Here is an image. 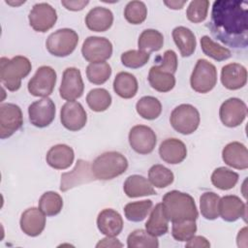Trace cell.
<instances>
[{"instance_id":"obj_1","label":"cell","mask_w":248,"mask_h":248,"mask_svg":"<svg viewBox=\"0 0 248 248\" xmlns=\"http://www.w3.org/2000/svg\"><path fill=\"white\" fill-rule=\"evenodd\" d=\"M247 2L217 0L212 5L208 28L223 44L232 47H246L248 44Z\"/></svg>"},{"instance_id":"obj_2","label":"cell","mask_w":248,"mask_h":248,"mask_svg":"<svg viewBox=\"0 0 248 248\" xmlns=\"http://www.w3.org/2000/svg\"><path fill=\"white\" fill-rule=\"evenodd\" d=\"M162 207L166 217L171 223L197 220L199 216L193 197L177 190L170 191L164 195Z\"/></svg>"},{"instance_id":"obj_3","label":"cell","mask_w":248,"mask_h":248,"mask_svg":"<svg viewBox=\"0 0 248 248\" xmlns=\"http://www.w3.org/2000/svg\"><path fill=\"white\" fill-rule=\"evenodd\" d=\"M30 60L22 55H16L12 59L2 57L0 59V79L3 85L10 91L20 88L21 79L31 72Z\"/></svg>"},{"instance_id":"obj_4","label":"cell","mask_w":248,"mask_h":248,"mask_svg":"<svg viewBox=\"0 0 248 248\" xmlns=\"http://www.w3.org/2000/svg\"><path fill=\"white\" fill-rule=\"evenodd\" d=\"M128 169V160L117 151L99 155L92 163L91 170L96 179L109 180L123 174Z\"/></svg>"},{"instance_id":"obj_5","label":"cell","mask_w":248,"mask_h":248,"mask_svg":"<svg viewBox=\"0 0 248 248\" xmlns=\"http://www.w3.org/2000/svg\"><path fill=\"white\" fill-rule=\"evenodd\" d=\"M78 43V33L70 28H62L51 33L46 42L47 51L57 57L70 55Z\"/></svg>"},{"instance_id":"obj_6","label":"cell","mask_w":248,"mask_h":248,"mask_svg":"<svg viewBox=\"0 0 248 248\" xmlns=\"http://www.w3.org/2000/svg\"><path fill=\"white\" fill-rule=\"evenodd\" d=\"M172 128L182 134L190 135L194 133L201 121L199 110L190 104H182L173 108L170 117Z\"/></svg>"},{"instance_id":"obj_7","label":"cell","mask_w":248,"mask_h":248,"mask_svg":"<svg viewBox=\"0 0 248 248\" xmlns=\"http://www.w3.org/2000/svg\"><path fill=\"white\" fill-rule=\"evenodd\" d=\"M217 83V70L215 66L206 59H199L192 72L190 84L198 93L211 91Z\"/></svg>"},{"instance_id":"obj_8","label":"cell","mask_w":248,"mask_h":248,"mask_svg":"<svg viewBox=\"0 0 248 248\" xmlns=\"http://www.w3.org/2000/svg\"><path fill=\"white\" fill-rule=\"evenodd\" d=\"M56 83V72L49 66H41L28 82L27 88L35 97H47L54 89Z\"/></svg>"},{"instance_id":"obj_9","label":"cell","mask_w":248,"mask_h":248,"mask_svg":"<svg viewBox=\"0 0 248 248\" xmlns=\"http://www.w3.org/2000/svg\"><path fill=\"white\" fill-rule=\"evenodd\" d=\"M83 58L90 62H105L112 54V44L105 37L90 36L85 39L81 46Z\"/></svg>"},{"instance_id":"obj_10","label":"cell","mask_w":248,"mask_h":248,"mask_svg":"<svg viewBox=\"0 0 248 248\" xmlns=\"http://www.w3.org/2000/svg\"><path fill=\"white\" fill-rule=\"evenodd\" d=\"M23 124L21 108L12 103L0 106V138L7 139L13 136Z\"/></svg>"},{"instance_id":"obj_11","label":"cell","mask_w":248,"mask_h":248,"mask_svg":"<svg viewBox=\"0 0 248 248\" xmlns=\"http://www.w3.org/2000/svg\"><path fill=\"white\" fill-rule=\"evenodd\" d=\"M28 19L30 26L35 31L45 33L54 26L57 20V13L49 4L38 3L31 9Z\"/></svg>"},{"instance_id":"obj_12","label":"cell","mask_w":248,"mask_h":248,"mask_svg":"<svg viewBox=\"0 0 248 248\" xmlns=\"http://www.w3.org/2000/svg\"><path fill=\"white\" fill-rule=\"evenodd\" d=\"M155 132L148 126L136 125L129 132V143L133 150L139 154L151 153L156 145Z\"/></svg>"},{"instance_id":"obj_13","label":"cell","mask_w":248,"mask_h":248,"mask_svg":"<svg viewBox=\"0 0 248 248\" xmlns=\"http://www.w3.org/2000/svg\"><path fill=\"white\" fill-rule=\"evenodd\" d=\"M94 180H96V178L92 172L90 163L79 159L70 172L62 173L60 190L66 192L80 184L92 182Z\"/></svg>"},{"instance_id":"obj_14","label":"cell","mask_w":248,"mask_h":248,"mask_svg":"<svg viewBox=\"0 0 248 248\" xmlns=\"http://www.w3.org/2000/svg\"><path fill=\"white\" fill-rule=\"evenodd\" d=\"M84 83L80 71L75 67L64 70L59 88L60 97L66 101H75L82 96Z\"/></svg>"},{"instance_id":"obj_15","label":"cell","mask_w":248,"mask_h":248,"mask_svg":"<svg viewBox=\"0 0 248 248\" xmlns=\"http://www.w3.org/2000/svg\"><path fill=\"white\" fill-rule=\"evenodd\" d=\"M55 111L53 101L48 97L42 98L28 107L29 121L35 127L45 128L54 120Z\"/></svg>"},{"instance_id":"obj_16","label":"cell","mask_w":248,"mask_h":248,"mask_svg":"<svg viewBox=\"0 0 248 248\" xmlns=\"http://www.w3.org/2000/svg\"><path fill=\"white\" fill-rule=\"evenodd\" d=\"M246 104L238 98H230L220 107L219 116L221 122L230 128L239 126L246 118Z\"/></svg>"},{"instance_id":"obj_17","label":"cell","mask_w":248,"mask_h":248,"mask_svg":"<svg viewBox=\"0 0 248 248\" xmlns=\"http://www.w3.org/2000/svg\"><path fill=\"white\" fill-rule=\"evenodd\" d=\"M60 121L67 130L73 132L79 131L87 122L86 111L80 103L68 101L61 108Z\"/></svg>"},{"instance_id":"obj_18","label":"cell","mask_w":248,"mask_h":248,"mask_svg":"<svg viewBox=\"0 0 248 248\" xmlns=\"http://www.w3.org/2000/svg\"><path fill=\"white\" fill-rule=\"evenodd\" d=\"M218 211L219 215L224 221L234 222L239 218H245L246 205L239 197L234 195H227L220 198Z\"/></svg>"},{"instance_id":"obj_19","label":"cell","mask_w":248,"mask_h":248,"mask_svg":"<svg viewBox=\"0 0 248 248\" xmlns=\"http://www.w3.org/2000/svg\"><path fill=\"white\" fill-rule=\"evenodd\" d=\"M19 225L25 234L38 236L46 227V215L40 208L30 207L21 214Z\"/></svg>"},{"instance_id":"obj_20","label":"cell","mask_w":248,"mask_h":248,"mask_svg":"<svg viewBox=\"0 0 248 248\" xmlns=\"http://www.w3.org/2000/svg\"><path fill=\"white\" fill-rule=\"evenodd\" d=\"M221 82L229 90L242 88L247 82V70L238 63H230L221 70Z\"/></svg>"},{"instance_id":"obj_21","label":"cell","mask_w":248,"mask_h":248,"mask_svg":"<svg viewBox=\"0 0 248 248\" xmlns=\"http://www.w3.org/2000/svg\"><path fill=\"white\" fill-rule=\"evenodd\" d=\"M161 159L170 165L179 164L187 156V148L183 141L178 139L170 138L163 140L159 146Z\"/></svg>"},{"instance_id":"obj_22","label":"cell","mask_w":248,"mask_h":248,"mask_svg":"<svg viewBox=\"0 0 248 248\" xmlns=\"http://www.w3.org/2000/svg\"><path fill=\"white\" fill-rule=\"evenodd\" d=\"M222 159L225 164L233 169L246 170L248 168V151L241 142L232 141L228 143L223 148Z\"/></svg>"},{"instance_id":"obj_23","label":"cell","mask_w":248,"mask_h":248,"mask_svg":"<svg viewBox=\"0 0 248 248\" xmlns=\"http://www.w3.org/2000/svg\"><path fill=\"white\" fill-rule=\"evenodd\" d=\"M97 227L103 234L116 236L122 232L123 219L114 209L105 208L98 214Z\"/></svg>"},{"instance_id":"obj_24","label":"cell","mask_w":248,"mask_h":248,"mask_svg":"<svg viewBox=\"0 0 248 248\" xmlns=\"http://www.w3.org/2000/svg\"><path fill=\"white\" fill-rule=\"evenodd\" d=\"M113 22V15L109 9L95 7L85 16L87 28L94 32H105L110 28Z\"/></svg>"},{"instance_id":"obj_25","label":"cell","mask_w":248,"mask_h":248,"mask_svg":"<svg viewBox=\"0 0 248 248\" xmlns=\"http://www.w3.org/2000/svg\"><path fill=\"white\" fill-rule=\"evenodd\" d=\"M75 153L67 144H56L46 153V163L55 170H66L74 162Z\"/></svg>"},{"instance_id":"obj_26","label":"cell","mask_w":248,"mask_h":248,"mask_svg":"<svg viewBox=\"0 0 248 248\" xmlns=\"http://www.w3.org/2000/svg\"><path fill=\"white\" fill-rule=\"evenodd\" d=\"M123 190L129 198H139L156 194L149 180L139 174L128 176L124 182Z\"/></svg>"},{"instance_id":"obj_27","label":"cell","mask_w":248,"mask_h":248,"mask_svg":"<svg viewBox=\"0 0 248 248\" xmlns=\"http://www.w3.org/2000/svg\"><path fill=\"white\" fill-rule=\"evenodd\" d=\"M172 39L183 57L191 56L197 46L194 33L187 27L177 26L172 30Z\"/></svg>"},{"instance_id":"obj_28","label":"cell","mask_w":248,"mask_h":248,"mask_svg":"<svg viewBox=\"0 0 248 248\" xmlns=\"http://www.w3.org/2000/svg\"><path fill=\"white\" fill-rule=\"evenodd\" d=\"M139 84L136 77L128 72H120L113 80L114 92L123 99H131L136 96Z\"/></svg>"},{"instance_id":"obj_29","label":"cell","mask_w":248,"mask_h":248,"mask_svg":"<svg viewBox=\"0 0 248 248\" xmlns=\"http://www.w3.org/2000/svg\"><path fill=\"white\" fill-rule=\"evenodd\" d=\"M169 230V220L166 217L162 203H157L151 209L150 216L145 223V231L158 237L166 234Z\"/></svg>"},{"instance_id":"obj_30","label":"cell","mask_w":248,"mask_h":248,"mask_svg":"<svg viewBox=\"0 0 248 248\" xmlns=\"http://www.w3.org/2000/svg\"><path fill=\"white\" fill-rule=\"evenodd\" d=\"M148 81L153 89L158 92H169L175 85L172 74L161 71L157 66H152L148 73Z\"/></svg>"},{"instance_id":"obj_31","label":"cell","mask_w":248,"mask_h":248,"mask_svg":"<svg viewBox=\"0 0 248 248\" xmlns=\"http://www.w3.org/2000/svg\"><path fill=\"white\" fill-rule=\"evenodd\" d=\"M163 45L164 36L160 31L155 29L143 30L138 40L139 49L148 53L160 50Z\"/></svg>"},{"instance_id":"obj_32","label":"cell","mask_w":248,"mask_h":248,"mask_svg":"<svg viewBox=\"0 0 248 248\" xmlns=\"http://www.w3.org/2000/svg\"><path fill=\"white\" fill-rule=\"evenodd\" d=\"M136 109L142 118L153 120L160 116L162 112V105L157 98L152 96H144L137 102Z\"/></svg>"},{"instance_id":"obj_33","label":"cell","mask_w":248,"mask_h":248,"mask_svg":"<svg viewBox=\"0 0 248 248\" xmlns=\"http://www.w3.org/2000/svg\"><path fill=\"white\" fill-rule=\"evenodd\" d=\"M238 177V173L235 171H232V170L225 167H220L214 170L212 172L211 182L216 188L227 191L236 185Z\"/></svg>"},{"instance_id":"obj_34","label":"cell","mask_w":248,"mask_h":248,"mask_svg":"<svg viewBox=\"0 0 248 248\" xmlns=\"http://www.w3.org/2000/svg\"><path fill=\"white\" fill-rule=\"evenodd\" d=\"M86 103L93 111H105L111 104V96L105 88H94L88 92Z\"/></svg>"},{"instance_id":"obj_35","label":"cell","mask_w":248,"mask_h":248,"mask_svg":"<svg viewBox=\"0 0 248 248\" xmlns=\"http://www.w3.org/2000/svg\"><path fill=\"white\" fill-rule=\"evenodd\" d=\"M172 171L163 165H153L148 170V180L156 188H165L173 182Z\"/></svg>"},{"instance_id":"obj_36","label":"cell","mask_w":248,"mask_h":248,"mask_svg":"<svg viewBox=\"0 0 248 248\" xmlns=\"http://www.w3.org/2000/svg\"><path fill=\"white\" fill-rule=\"evenodd\" d=\"M63 207L62 197L53 191L44 193L39 200V208L46 216H54L60 213Z\"/></svg>"},{"instance_id":"obj_37","label":"cell","mask_w":248,"mask_h":248,"mask_svg":"<svg viewBox=\"0 0 248 248\" xmlns=\"http://www.w3.org/2000/svg\"><path fill=\"white\" fill-rule=\"evenodd\" d=\"M201 47L206 56L216 61L227 60L232 55L229 48L215 43L211 38H209V36L206 35L201 38Z\"/></svg>"},{"instance_id":"obj_38","label":"cell","mask_w":248,"mask_h":248,"mask_svg":"<svg viewBox=\"0 0 248 248\" xmlns=\"http://www.w3.org/2000/svg\"><path fill=\"white\" fill-rule=\"evenodd\" d=\"M152 205L153 202L150 200L129 202L124 206L125 217L132 222H140L147 216Z\"/></svg>"},{"instance_id":"obj_39","label":"cell","mask_w":248,"mask_h":248,"mask_svg":"<svg viewBox=\"0 0 248 248\" xmlns=\"http://www.w3.org/2000/svg\"><path fill=\"white\" fill-rule=\"evenodd\" d=\"M127 246L129 248H157L159 241L156 236L150 234L144 230H136L127 237Z\"/></svg>"},{"instance_id":"obj_40","label":"cell","mask_w":248,"mask_h":248,"mask_svg":"<svg viewBox=\"0 0 248 248\" xmlns=\"http://www.w3.org/2000/svg\"><path fill=\"white\" fill-rule=\"evenodd\" d=\"M220 197L214 192H205L200 198V209L202 217L207 220H215L219 216L218 203Z\"/></svg>"},{"instance_id":"obj_41","label":"cell","mask_w":248,"mask_h":248,"mask_svg":"<svg viewBox=\"0 0 248 248\" xmlns=\"http://www.w3.org/2000/svg\"><path fill=\"white\" fill-rule=\"evenodd\" d=\"M111 75V67L108 63L94 62L89 63L86 68V77L88 80L93 84L105 83Z\"/></svg>"},{"instance_id":"obj_42","label":"cell","mask_w":248,"mask_h":248,"mask_svg":"<svg viewBox=\"0 0 248 248\" xmlns=\"http://www.w3.org/2000/svg\"><path fill=\"white\" fill-rule=\"evenodd\" d=\"M147 16V8L141 1L129 2L124 10V17L131 24H140Z\"/></svg>"},{"instance_id":"obj_43","label":"cell","mask_w":248,"mask_h":248,"mask_svg":"<svg viewBox=\"0 0 248 248\" xmlns=\"http://www.w3.org/2000/svg\"><path fill=\"white\" fill-rule=\"evenodd\" d=\"M197 232L196 220L173 222L171 227L172 237L177 241H188Z\"/></svg>"},{"instance_id":"obj_44","label":"cell","mask_w":248,"mask_h":248,"mask_svg":"<svg viewBox=\"0 0 248 248\" xmlns=\"http://www.w3.org/2000/svg\"><path fill=\"white\" fill-rule=\"evenodd\" d=\"M150 54L148 52L142 51V50H128L125 51L121 54V62L122 64L127 67V68H132V69H137L144 66L148 60H149Z\"/></svg>"},{"instance_id":"obj_45","label":"cell","mask_w":248,"mask_h":248,"mask_svg":"<svg viewBox=\"0 0 248 248\" xmlns=\"http://www.w3.org/2000/svg\"><path fill=\"white\" fill-rule=\"evenodd\" d=\"M208 7L209 1L207 0H194L190 2L186 11L187 18L194 23L202 22L207 16Z\"/></svg>"},{"instance_id":"obj_46","label":"cell","mask_w":248,"mask_h":248,"mask_svg":"<svg viewBox=\"0 0 248 248\" xmlns=\"http://www.w3.org/2000/svg\"><path fill=\"white\" fill-rule=\"evenodd\" d=\"M161 71L170 73L174 75V73L177 70V56L176 53L171 50L168 49L164 53V57L162 60V63L157 66Z\"/></svg>"},{"instance_id":"obj_47","label":"cell","mask_w":248,"mask_h":248,"mask_svg":"<svg viewBox=\"0 0 248 248\" xmlns=\"http://www.w3.org/2000/svg\"><path fill=\"white\" fill-rule=\"evenodd\" d=\"M185 247H187V248H208V247H210V243L205 237H203L202 235H194L187 241V243L185 244Z\"/></svg>"},{"instance_id":"obj_48","label":"cell","mask_w":248,"mask_h":248,"mask_svg":"<svg viewBox=\"0 0 248 248\" xmlns=\"http://www.w3.org/2000/svg\"><path fill=\"white\" fill-rule=\"evenodd\" d=\"M123 244L117 239L115 238V236H107L103 239H101L97 244L96 247L100 248V247H122Z\"/></svg>"},{"instance_id":"obj_49","label":"cell","mask_w":248,"mask_h":248,"mask_svg":"<svg viewBox=\"0 0 248 248\" xmlns=\"http://www.w3.org/2000/svg\"><path fill=\"white\" fill-rule=\"evenodd\" d=\"M89 1H61V4L70 11H81L88 5Z\"/></svg>"},{"instance_id":"obj_50","label":"cell","mask_w":248,"mask_h":248,"mask_svg":"<svg viewBox=\"0 0 248 248\" xmlns=\"http://www.w3.org/2000/svg\"><path fill=\"white\" fill-rule=\"evenodd\" d=\"M236 239H237L238 247H246L247 246V228L246 227H244L241 231H239Z\"/></svg>"},{"instance_id":"obj_51","label":"cell","mask_w":248,"mask_h":248,"mask_svg":"<svg viewBox=\"0 0 248 248\" xmlns=\"http://www.w3.org/2000/svg\"><path fill=\"white\" fill-rule=\"evenodd\" d=\"M164 4L172 10H180L186 4V1H165Z\"/></svg>"},{"instance_id":"obj_52","label":"cell","mask_w":248,"mask_h":248,"mask_svg":"<svg viewBox=\"0 0 248 248\" xmlns=\"http://www.w3.org/2000/svg\"><path fill=\"white\" fill-rule=\"evenodd\" d=\"M25 1H20V2H16V3H14V2H8V1H6V3L7 4H9V5H13V6H17V5H20V4H23Z\"/></svg>"}]
</instances>
